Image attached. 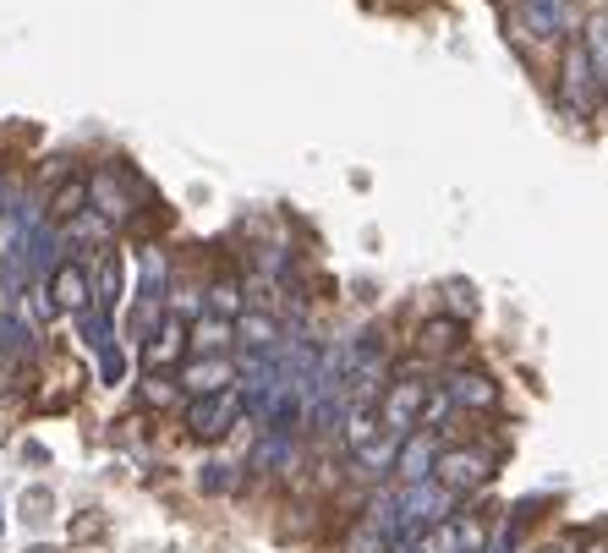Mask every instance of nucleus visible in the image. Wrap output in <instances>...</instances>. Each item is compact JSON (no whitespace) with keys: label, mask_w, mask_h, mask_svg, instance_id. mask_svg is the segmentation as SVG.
I'll use <instances>...</instances> for the list:
<instances>
[{"label":"nucleus","mask_w":608,"mask_h":553,"mask_svg":"<svg viewBox=\"0 0 608 553\" xmlns=\"http://www.w3.org/2000/svg\"><path fill=\"white\" fill-rule=\"evenodd\" d=\"M384 373H390V346H384V335H373V329L351 335L345 350H340V389H345V406H379Z\"/></svg>","instance_id":"f257e3e1"},{"label":"nucleus","mask_w":608,"mask_h":553,"mask_svg":"<svg viewBox=\"0 0 608 553\" xmlns=\"http://www.w3.org/2000/svg\"><path fill=\"white\" fill-rule=\"evenodd\" d=\"M428 395H433V384H428L422 373H395V378L379 389V422L390 427V438L416 433V422L428 416Z\"/></svg>","instance_id":"f03ea898"},{"label":"nucleus","mask_w":608,"mask_h":553,"mask_svg":"<svg viewBox=\"0 0 608 553\" xmlns=\"http://www.w3.org/2000/svg\"><path fill=\"white\" fill-rule=\"evenodd\" d=\"M143 279H137V307H133V335L137 340H148L154 329H159V318H165V279H170V269H165V253L159 247H143Z\"/></svg>","instance_id":"7ed1b4c3"},{"label":"nucleus","mask_w":608,"mask_h":553,"mask_svg":"<svg viewBox=\"0 0 608 553\" xmlns=\"http://www.w3.org/2000/svg\"><path fill=\"white\" fill-rule=\"evenodd\" d=\"M598 99H604L598 71H592V61H587L581 45H570V50H565V67H559V105H565L570 116H592Z\"/></svg>","instance_id":"20e7f679"},{"label":"nucleus","mask_w":608,"mask_h":553,"mask_svg":"<svg viewBox=\"0 0 608 553\" xmlns=\"http://www.w3.org/2000/svg\"><path fill=\"white\" fill-rule=\"evenodd\" d=\"M236 416H242V395L225 384V389H208V395H198L193 406H187V427H193V438H225L231 427H236Z\"/></svg>","instance_id":"39448f33"},{"label":"nucleus","mask_w":608,"mask_h":553,"mask_svg":"<svg viewBox=\"0 0 608 553\" xmlns=\"http://www.w3.org/2000/svg\"><path fill=\"white\" fill-rule=\"evenodd\" d=\"M493 477V466H488V455L482 450H439V461H433V483L444 487L450 498L455 493H472Z\"/></svg>","instance_id":"423d86ee"},{"label":"nucleus","mask_w":608,"mask_h":553,"mask_svg":"<svg viewBox=\"0 0 608 553\" xmlns=\"http://www.w3.org/2000/svg\"><path fill=\"white\" fill-rule=\"evenodd\" d=\"M88 208H99L110 225H127V219H133L137 198H133V187H127V176H121L116 165H99V170L88 176Z\"/></svg>","instance_id":"0eeeda50"},{"label":"nucleus","mask_w":608,"mask_h":553,"mask_svg":"<svg viewBox=\"0 0 608 553\" xmlns=\"http://www.w3.org/2000/svg\"><path fill=\"white\" fill-rule=\"evenodd\" d=\"M428 543H433V553H482L488 549V526L477 515H439Z\"/></svg>","instance_id":"6e6552de"},{"label":"nucleus","mask_w":608,"mask_h":553,"mask_svg":"<svg viewBox=\"0 0 608 553\" xmlns=\"http://www.w3.org/2000/svg\"><path fill=\"white\" fill-rule=\"evenodd\" d=\"M50 302H56V313H88L94 307V279L82 264H56L50 269Z\"/></svg>","instance_id":"1a4fd4ad"},{"label":"nucleus","mask_w":608,"mask_h":553,"mask_svg":"<svg viewBox=\"0 0 608 553\" xmlns=\"http://www.w3.org/2000/svg\"><path fill=\"white\" fill-rule=\"evenodd\" d=\"M390 537H395V493L367 504V515H362L356 532H351V553H384Z\"/></svg>","instance_id":"9d476101"},{"label":"nucleus","mask_w":608,"mask_h":553,"mask_svg":"<svg viewBox=\"0 0 608 553\" xmlns=\"http://www.w3.org/2000/svg\"><path fill=\"white\" fill-rule=\"evenodd\" d=\"M521 28L532 39H565L576 28V6L570 0H521Z\"/></svg>","instance_id":"9b49d317"},{"label":"nucleus","mask_w":608,"mask_h":553,"mask_svg":"<svg viewBox=\"0 0 608 553\" xmlns=\"http://www.w3.org/2000/svg\"><path fill=\"white\" fill-rule=\"evenodd\" d=\"M444 401L461 412H493L499 406V384L488 373H450L444 378Z\"/></svg>","instance_id":"f8f14e48"},{"label":"nucleus","mask_w":608,"mask_h":553,"mask_svg":"<svg viewBox=\"0 0 608 553\" xmlns=\"http://www.w3.org/2000/svg\"><path fill=\"white\" fill-rule=\"evenodd\" d=\"M433 461H439V444L428 438V433H405L401 444H395V477L401 483H428L433 477Z\"/></svg>","instance_id":"ddd939ff"},{"label":"nucleus","mask_w":608,"mask_h":553,"mask_svg":"<svg viewBox=\"0 0 608 553\" xmlns=\"http://www.w3.org/2000/svg\"><path fill=\"white\" fill-rule=\"evenodd\" d=\"M94 302H99V313H105V318H116V307L127 302V258H121L116 247L99 258V275H94Z\"/></svg>","instance_id":"4468645a"},{"label":"nucleus","mask_w":608,"mask_h":553,"mask_svg":"<svg viewBox=\"0 0 608 553\" xmlns=\"http://www.w3.org/2000/svg\"><path fill=\"white\" fill-rule=\"evenodd\" d=\"M182 346H187V324L182 318H159V329L148 335V346H143V356H148V367H170L176 356H182Z\"/></svg>","instance_id":"2eb2a0df"},{"label":"nucleus","mask_w":608,"mask_h":553,"mask_svg":"<svg viewBox=\"0 0 608 553\" xmlns=\"http://www.w3.org/2000/svg\"><path fill=\"white\" fill-rule=\"evenodd\" d=\"M231 378H236L231 356H198V362H187V367H182V384H187L193 395H208V389H225Z\"/></svg>","instance_id":"dca6fc26"},{"label":"nucleus","mask_w":608,"mask_h":553,"mask_svg":"<svg viewBox=\"0 0 608 553\" xmlns=\"http://www.w3.org/2000/svg\"><path fill=\"white\" fill-rule=\"evenodd\" d=\"M236 340L247 350H269V346H280V324H274L269 313H247L242 307V318H236Z\"/></svg>","instance_id":"f3484780"},{"label":"nucleus","mask_w":608,"mask_h":553,"mask_svg":"<svg viewBox=\"0 0 608 553\" xmlns=\"http://www.w3.org/2000/svg\"><path fill=\"white\" fill-rule=\"evenodd\" d=\"M291 455H296L291 433L264 427V438H258V450H253V466H258V472H280V466H291Z\"/></svg>","instance_id":"a211bd4d"},{"label":"nucleus","mask_w":608,"mask_h":553,"mask_svg":"<svg viewBox=\"0 0 608 553\" xmlns=\"http://www.w3.org/2000/svg\"><path fill=\"white\" fill-rule=\"evenodd\" d=\"M33 350V335H28V313H0V356H28Z\"/></svg>","instance_id":"6ab92c4d"},{"label":"nucleus","mask_w":608,"mask_h":553,"mask_svg":"<svg viewBox=\"0 0 608 553\" xmlns=\"http://www.w3.org/2000/svg\"><path fill=\"white\" fill-rule=\"evenodd\" d=\"M581 50H587V61H592V71H598V88L608 93V17H592V22H587Z\"/></svg>","instance_id":"aec40b11"},{"label":"nucleus","mask_w":608,"mask_h":553,"mask_svg":"<svg viewBox=\"0 0 608 553\" xmlns=\"http://www.w3.org/2000/svg\"><path fill=\"white\" fill-rule=\"evenodd\" d=\"M208 313H214V318H225V324H236V318H242L236 279H214V285H208Z\"/></svg>","instance_id":"412c9836"},{"label":"nucleus","mask_w":608,"mask_h":553,"mask_svg":"<svg viewBox=\"0 0 608 553\" xmlns=\"http://www.w3.org/2000/svg\"><path fill=\"white\" fill-rule=\"evenodd\" d=\"M56 219H71V214H82V208H88V176H71L67 187H61V192H56Z\"/></svg>","instance_id":"4be33fe9"},{"label":"nucleus","mask_w":608,"mask_h":553,"mask_svg":"<svg viewBox=\"0 0 608 553\" xmlns=\"http://www.w3.org/2000/svg\"><path fill=\"white\" fill-rule=\"evenodd\" d=\"M99 378H105L110 389H116V384H127V350L116 346V335L99 346Z\"/></svg>","instance_id":"5701e85b"},{"label":"nucleus","mask_w":608,"mask_h":553,"mask_svg":"<svg viewBox=\"0 0 608 553\" xmlns=\"http://www.w3.org/2000/svg\"><path fill=\"white\" fill-rule=\"evenodd\" d=\"M225 335H231V324H225V318H214V313L193 324V346L208 350V356H219V346H225Z\"/></svg>","instance_id":"b1692460"},{"label":"nucleus","mask_w":608,"mask_h":553,"mask_svg":"<svg viewBox=\"0 0 608 553\" xmlns=\"http://www.w3.org/2000/svg\"><path fill=\"white\" fill-rule=\"evenodd\" d=\"M50 510H56V498H50V487H28V493H22V521H33V526H45V521H50Z\"/></svg>","instance_id":"393cba45"},{"label":"nucleus","mask_w":608,"mask_h":553,"mask_svg":"<svg viewBox=\"0 0 608 553\" xmlns=\"http://www.w3.org/2000/svg\"><path fill=\"white\" fill-rule=\"evenodd\" d=\"M422 335H428V340H422L428 350H450L455 340H461V324H455V318H433Z\"/></svg>","instance_id":"a878e982"},{"label":"nucleus","mask_w":608,"mask_h":553,"mask_svg":"<svg viewBox=\"0 0 608 553\" xmlns=\"http://www.w3.org/2000/svg\"><path fill=\"white\" fill-rule=\"evenodd\" d=\"M105 510H82L77 521H71V543H94V537H105Z\"/></svg>","instance_id":"bb28decb"},{"label":"nucleus","mask_w":608,"mask_h":553,"mask_svg":"<svg viewBox=\"0 0 608 553\" xmlns=\"http://www.w3.org/2000/svg\"><path fill=\"white\" fill-rule=\"evenodd\" d=\"M176 401V378H165L159 367H154V378L143 384V406H170Z\"/></svg>","instance_id":"cd10ccee"},{"label":"nucleus","mask_w":608,"mask_h":553,"mask_svg":"<svg viewBox=\"0 0 608 553\" xmlns=\"http://www.w3.org/2000/svg\"><path fill=\"white\" fill-rule=\"evenodd\" d=\"M203 487H208V493H225V487H231V472H225V466H208V472H203Z\"/></svg>","instance_id":"c85d7f7f"},{"label":"nucleus","mask_w":608,"mask_h":553,"mask_svg":"<svg viewBox=\"0 0 608 553\" xmlns=\"http://www.w3.org/2000/svg\"><path fill=\"white\" fill-rule=\"evenodd\" d=\"M28 553H61V549H45V543H33V549H28Z\"/></svg>","instance_id":"c756f323"},{"label":"nucleus","mask_w":608,"mask_h":553,"mask_svg":"<svg viewBox=\"0 0 608 553\" xmlns=\"http://www.w3.org/2000/svg\"><path fill=\"white\" fill-rule=\"evenodd\" d=\"M538 553H565V549H538Z\"/></svg>","instance_id":"7c9ffc66"},{"label":"nucleus","mask_w":608,"mask_h":553,"mask_svg":"<svg viewBox=\"0 0 608 553\" xmlns=\"http://www.w3.org/2000/svg\"><path fill=\"white\" fill-rule=\"evenodd\" d=\"M0 532H6V515H0Z\"/></svg>","instance_id":"2f4dec72"}]
</instances>
